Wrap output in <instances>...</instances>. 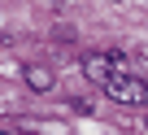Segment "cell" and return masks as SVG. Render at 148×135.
<instances>
[{"instance_id": "cell-1", "label": "cell", "mask_w": 148, "mask_h": 135, "mask_svg": "<svg viewBox=\"0 0 148 135\" xmlns=\"http://www.w3.org/2000/svg\"><path fill=\"white\" fill-rule=\"evenodd\" d=\"M105 96H109L113 105H131V109H144V105H148V83H144L139 74L122 70V74H113V79L105 83Z\"/></svg>"}, {"instance_id": "cell-2", "label": "cell", "mask_w": 148, "mask_h": 135, "mask_svg": "<svg viewBox=\"0 0 148 135\" xmlns=\"http://www.w3.org/2000/svg\"><path fill=\"white\" fill-rule=\"evenodd\" d=\"M122 70H126V57H122V52H87V57H83V74H87L96 87H105V83H109L113 74H122Z\"/></svg>"}, {"instance_id": "cell-3", "label": "cell", "mask_w": 148, "mask_h": 135, "mask_svg": "<svg viewBox=\"0 0 148 135\" xmlns=\"http://www.w3.org/2000/svg\"><path fill=\"white\" fill-rule=\"evenodd\" d=\"M22 79H26V87H31V92H48V87L57 83V74H52V65H44V61H26V70H22Z\"/></svg>"}, {"instance_id": "cell-4", "label": "cell", "mask_w": 148, "mask_h": 135, "mask_svg": "<svg viewBox=\"0 0 148 135\" xmlns=\"http://www.w3.org/2000/svg\"><path fill=\"white\" fill-rule=\"evenodd\" d=\"M0 135H13V131H9V126H5V122H0Z\"/></svg>"}]
</instances>
